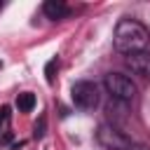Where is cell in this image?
Masks as SVG:
<instances>
[{
	"label": "cell",
	"mask_w": 150,
	"mask_h": 150,
	"mask_svg": "<svg viewBox=\"0 0 150 150\" xmlns=\"http://www.w3.org/2000/svg\"><path fill=\"white\" fill-rule=\"evenodd\" d=\"M0 7H2V5H0Z\"/></svg>",
	"instance_id": "11"
},
{
	"label": "cell",
	"mask_w": 150,
	"mask_h": 150,
	"mask_svg": "<svg viewBox=\"0 0 150 150\" xmlns=\"http://www.w3.org/2000/svg\"><path fill=\"white\" fill-rule=\"evenodd\" d=\"M127 68H131V73L150 77V54L148 52H136V54H127L124 59Z\"/></svg>",
	"instance_id": "5"
},
{
	"label": "cell",
	"mask_w": 150,
	"mask_h": 150,
	"mask_svg": "<svg viewBox=\"0 0 150 150\" xmlns=\"http://www.w3.org/2000/svg\"><path fill=\"white\" fill-rule=\"evenodd\" d=\"M42 134H45V117L40 120V124H35V138H42Z\"/></svg>",
	"instance_id": "10"
},
{
	"label": "cell",
	"mask_w": 150,
	"mask_h": 150,
	"mask_svg": "<svg viewBox=\"0 0 150 150\" xmlns=\"http://www.w3.org/2000/svg\"><path fill=\"white\" fill-rule=\"evenodd\" d=\"M16 108H19L21 112H30V110L35 108V96H33L30 91L19 94V96H16Z\"/></svg>",
	"instance_id": "7"
},
{
	"label": "cell",
	"mask_w": 150,
	"mask_h": 150,
	"mask_svg": "<svg viewBox=\"0 0 150 150\" xmlns=\"http://www.w3.org/2000/svg\"><path fill=\"white\" fill-rule=\"evenodd\" d=\"M150 42V33L141 21L134 19H122L115 28V47L122 54H136V52H145Z\"/></svg>",
	"instance_id": "1"
},
{
	"label": "cell",
	"mask_w": 150,
	"mask_h": 150,
	"mask_svg": "<svg viewBox=\"0 0 150 150\" xmlns=\"http://www.w3.org/2000/svg\"><path fill=\"white\" fill-rule=\"evenodd\" d=\"M103 84H105V91L110 94L112 101L129 103V101L136 98V84L131 82V77L122 75V73H108Z\"/></svg>",
	"instance_id": "2"
},
{
	"label": "cell",
	"mask_w": 150,
	"mask_h": 150,
	"mask_svg": "<svg viewBox=\"0 0 150 150\" xmlns=\"http://www.w3.org/2000/svg\"><path fill=\"white\" fill-rule=\"evenodd\" d=\"M70 98L80 110H94L98 105V87L89 80L75 82L73 89H70Z\"/></svg>",
	"instance_id": "4"
},
{
	"label": "cell",
	"mask_w": 150,
	"mask_h": 150,
	"mask_svg": "<svg viewBox=\"0 0 150 150\" xmlns=\"http://www.w3.org/2000/svg\"><path fill=\"white\" fill-rule=\"evenodd\" d=\"M96 141H98L105 150H134V148H136V143H134L124 131H120L115 124H108V122L98 124V129H96Z\"/></svg>",
	"instance_id": "3"
},
{
	"label": "cell",
	"mask_w": 150,
	"mask_h": 150,
	"mask_svg": "<svg viewBox=\"0 0 150 150\" xmlns=\"http://www.w3.org/2000/svg\"><path fill=\"white\" fill-rule=\"evenodd\" d=\"M42 12L47 19H63L68 14V5L63 0H47L42 2Z\"/></svg>",
	"instance_id": "6"
},
{
	"label": "cell",
	"mask_w": 150,
	"mask_h": 150,
	"mask_svg": "<svg viewBox=\"0 0 150 150\" xmlns=\"http://www.w3.org/2000/svg\"><path fill=\"white\" fill-rule=\"evenodd\" d=\"M9 122H12L9 105H0V134H7V129H9Z\"/></svg>",
	"instance_id": "8"
},
{
	"label": "cell",
	"mask_w": 150,
	"mask_h": 150,
	"mask_svg": "<svg viewBox=\"0 0 150 150\" xmlns=\"http://www.w3.org/2000/svg\"><path fill=\"white\" fill-rule=\"evenodd\" d=\"M56 70H59V59H49V63L45 66V75H47V82L54 84V77H56Z\"/></svg>",
	"instance_id": "9"
}]
</instances>
